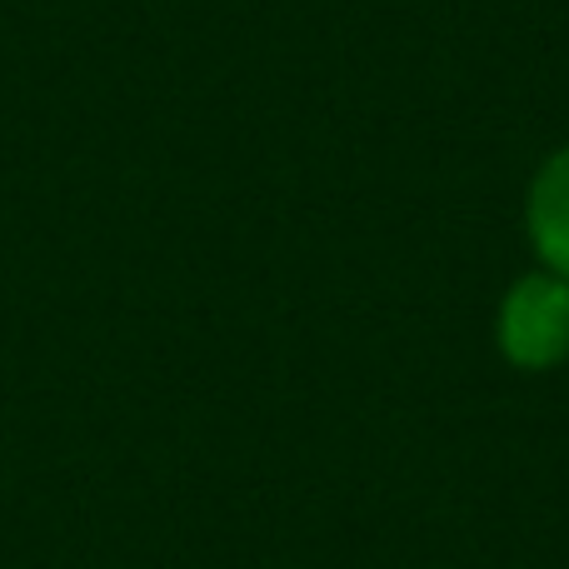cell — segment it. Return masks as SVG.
Returning <instances> with one entry per match:
<instances>
[{"label":"cell","mask_w":569,"mask_h":569,"mask_svg":"<svg viewBox=\"0 0 569 569\" xmlns=\"http://www.w3.org/2000/svg\"><path fill=\"white\" fill-rule=\"evenodd\" d=\"M500 345L520 370H550L569 355V280L525 276L505 295Z\"/></svg>","instance_id":"obj_1"},{"label":"cell","mask_w":569,"mask_h":569,"mask_svg":"<svg viewBox=\"0 0 569 569\" xmlns=\"http://www.w3.org/2000/svg\"><path fill=\"white\" fill-rule=\"evenodd\" d=\"M530 240L545 266L569 280V146L545 160L530 186Z\"/></svg>","instance_id":"obj_2"}]
</instances>
